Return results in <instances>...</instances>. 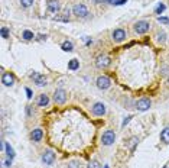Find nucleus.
I'll return each instance as SVG.
<instances>
[{"instance_id":"bb28decb","label":"nucleus","mask_w":169,"mask_h":168,"mask_svg":"<svg viewBox=\"0 0 169 168\" xmlns=\"http://www.w3.org/2000/svg\"><path fill=\"white\" fill-rule=\"evenodd\" d=\"M0 32H2V36H3V38H9V29L7 28H2V31H0Z\"/></svg>"},{"instance_id":"f03ea898","label":"nucleus","mask_w":169,"mask_h":168,"mask_svg":"<svg viewBox=\"0 0 169 168\" xmlns=\"http://www.w3.org/2000/svg\"><path fill=\"white\" fill-rule=\"evenodd\" d=\"M114 141H116V133L113 132V130H106L103 133V136H101V142H103V145L106 146H110V145H113L114 144Z\"/></svg>"},{"instance_id":"9b49d317","label":"nucleus","mask_w":169,"mask_h":168,"mask_svg":"<svg viewBox=\"0 0 169 168\" xmlns=\"http://www.w3.org/2000/svg\"><path fill=\"white\" fill-rule=\"evenodd\" d=\"M107 112V109H106V104L101 103V101H97V103H94L93 104V113L95 116H104Z\"/></svg>"},{"instance_id":"393cba45","label":"nucleus","mask_w":169,"mask_h":168,"mask_svg":"<svg viewBox=\"0 0 169 168\" xmlns=\"http://www.w3.org/2000/svg\"><path fill=\"white\" fill-rule=\"evenodd\" d=\"M87 168H101V165H100V163H98V161H95V159H94V161H91V163L88 164Z\"/></svg>"},{"instance_id":"72a5a7b5","label":"nucleus","mask_w":169,"mask_h":168,"mask_svg":"<svg viewBox=\"0 0 169 168\" xmlns=\"http://www.w3.org/2000/svg\"><path fill=\"white\" fill-rule=\"evenodd\" d=\"M126 2H127V0H117V2H116V6H120V5H123V3H126Z\"/></svg>"},{"instance_id":"5701e85b","label":"nucleus","mask_w":169,"mask_h":168,"mask_svg":"<svg viewBox=\"0 0 169 168\" xmlns=\"http://www.w3.org/2000/svg\"><path fill=\"white\" fill-rule=\"evenodd\" d=\"M67 168H81V163L80 161H71V163H68Z\"/></svg>"},{"instance_id":"b1692460","label":"nucleus","mask_w":169,"mask_h":168,"mask_svg":"<svg viewBox=\"0 0 169 168\" xmlns=\"http://www.w3.org/2000/svg\"><path fill=\"white\" fill-rule=\"evenodd\" d=\"M33 2H35V0H20V5H22L23 7H29V6L33 5Z\"/></svg>"},{"instance_id":"c756f323","label":"nucleus","mask_w":169,"mask_h":168,"mask_svg":"<svg viewBox=\"0 0 169 168\" xmlns=\"http://www.w3.org/2000/svg\"><path fill=\"white\" fill-rule=\"evenodd\" d=\"M130 119H133V116H127V118H126L124 120H123V123H121V126L124 128L126 125H127V123H129V122H130Z\"/></svg>"},{"instance_id":"a211bd4d","label":"nucleus","mask_w":169,"mask_h":168,"mask_svg":"<svg viewBox=\"0 0 169 168\" xmlns=\"http://www.w3.org/2000/svg\"><path fill=\"white\" fill-rule=\"evenodd\" d=\"M61 48L65 51V52H71V51L74 49V45H72V42H70V41H65V42H62Z\"/></svg>"},{"instance_id":"6ab92c4d","label":"nucleus","mask_w":169,"mask_h":168,"mask_svg":"<svg viewBox=\"0 0 169 168\" xmlns=\"http://www.w3.org/2000/svg\"><path fill=\"white\" fill-rule=\"evenodd\" d=\"M68 68L72 70V71L78 70V68H80V61H78V60H71V61L68 62Z\"/></svg>"},{"instance_id":"f704fd0d","label":"nucleus","mask_w":169,"mask_h":168,"mask_svg":"<svg viewBox=\"0 0 169 168\" xmlns=\"http://www.w3.org/2000/svg\"><path fill=\"white\" fill-rule=\"evenodd\" d=\"M117 0H106V3H110V5H116Z\"/></svg>"},{"instance_id":"39448f33","label":"nucleus","mask_w":169,"mask_h":168,"mask_svg":"<svg viewBox=\"0 0 169 168\" xmlns=\"http://www.w3.org/2000/svg\"><path fill=\"white\" fill-rule=\"evenodd\" d=\"M54 101L56 104H64L67 101V91L64 89H58L55 90L54 93Z\"/></svg>"},{"instance_id":"4c0bfd02","label":"nucleus","mask_w":169,"mask_h":168,"mask_svg":"<svg viewBox=\"0 0 169 168\" xmlns=\"http://www.w3.org/2000/svg\"><path fill=\"white\" fill-rule=\"evenodd\" d=\"M164 168H169V167H168V165H166V167H164Z\"/></svg>"},{"instance_id":"7ed1b4c3","label":"nucleus","mask_w":169,"mask_h":168,"mask_svg":"<svg viewBox=\"0 0 169 168\" xmlns=\"http://www.w3.org/2000/svg\"><path fill=\"white\" fill-rule=\"evenodd\" d=\"M72 13H74L77 17H87L88 16V9L85 5L78 3V5H75L72 7Z\"/></svg>"},{"instance_id":"f8f14e48","label":"nucleus","mask_w":169,"mask_h":168,"mask_svg":"<svg viewBox=\"0 0 169 168\" xmlns=\"http://www.w3.org/2000/svg\"><path fill=\"white\" fill-rule=\"evenodd\" d=\"M2 83L5 84L6 87H10L15 84V75L10 73H3V77H2Z\"/></svg>"},{"instance_id":"4be33fe9","label":"nucleus","mask_w":169,"mask_h":168,"mask_svg":"<svg viewBox=\"0 0 169 168\" xmlns=\"http://www.w3.org/2000/svg\"><path fill=\"white\" fill-rule=\"evenodd\" d=\"M156 38H158V42H160V44H164L165 41H166V34H165L164 31H160V32H158V35H156Z\"/></svg>"},{"instance_id":"9d476101","label":"nucleus","mask_w":169,"mask_h":168,"mask_svg":"<svg viewBox=\"0 0 169 168\" xmlns=\"http://www.w3.org/2000/svg\"><path fill=\"white\" fill-rule=\"evenodd\" d=\"M111 38H113V41L114 42H123V41L126 39V31L124 29H121V28H119V29H114L113 31V34H111Z\"/></svg>"},{"instance_id":"c85d7f7f","label":"nucleus","mask_w":169,"mask_h":168,"mask_svg":"<svg viewBox=\"0 0 169 168\" xmlns=\"http://www.w3.org/2000/svg\"><path fill=\"white\" fill-rule=\"evenodd\" d=\"M26 112H27V116H32L35 113V110L32 109V106H26Z\"/></svg>"},{"instance_id":"7c9ffc66","label":"nucleus","mask_w":169,"mask_h":168,"mask_svg":"<svg viewBox=\"0 0 169 168\" xmlns=\"http://www.w3.org/2000/svg\"><path fill=\"white\" fill-rule=\"evenodd\" d=\"M158 20H159L160 23H169V19H168V17H160V16H159V17H158Z\"/></svg>"},{"instance_id":"58836bf2","label":"nucleus","mask_w":169,"mask_h":168,"mask_svg":"<svg viewBox=\"0 0 169 168\" xmlns=\"http://www.w3.org/2000/svg\"><path fill=\"white\" fill-rule=\"evenodd\" d=\"M168 83H169V79H168Z\"/></svg>"},{"instance_id":"2f4dec72","label":"nucleus","mask_w":169,"mask_h":168,"mask_svg":"<svg viewBox=\"0 0 169 168\" xmlns=\"http://www.w3.org/2000/svg\"><path fill=\"white\" fill-rule=\"evenodd\" d=\"M162 74H164V75H168V74H169V67H164V68H162Z\"/></svg>"},{"instance_id":"20e7f679","label":"nucleus","mask_w":169,"mask_h":168,"mask_svg":"<svg viewBox=\"0 0 169 168\" xmlns=\"http://www.w3.org/2000/svg\"><path fill=\"white\" fill-rule=\"evenodd\" d=\"M95 65H97L98 68H101V70H104V68H109L110 65H111V58L107 55H100L97 57V60H95Z\"/></svg>"},{"instance_id":"1a4fd4ad","label":"nucleus","mask_w":169,"mask_h":168,"mask_svg":"<svg viewBox=\"0 0 169 168\" xmlns=\"http://www.w3.org/2000/svg\"><path fill=\"white\" fill-rule=\"evenodd\" d=\"M95 84H97V87L100 90H107L110 87L111 81H110V79L107 75H100L97 79V81H95Z\"/></svg>"},{"instance_id":"dca6fc26","label":"nucleus","mask_w":169,"mask_h":168,"mask_svg":"<svg viewBox=\"0 0 169 168\" xmlns=\"http://www.w3.org/2000/svg\"><path fill=\"white\" fill-rule=\"evenodd\" d=\"M48 103H49V97L46 94H41L39 96V99H38V106L39 107H45V106H48Z\"/></svg>"},{"instance_id":"f257e3e1","label":"nucleus","mask_w":169,"mask_h":168,"mask_svg":"<svg viewBox=\"0 0 169 168\" xmlns=\"http://www.w3.org/2000/svg\"><path fill=\"white\" fill-rule=\"evenodd\" d=\"M133 29H135V32H136V34L143 35V34H146L147 31L150 29V23L147 22V20H137V22L135 23Z\"/></svg>"},{"instance_id":"2eb2a0df","label":"nucleus","mask_w":169,"mask_h":168,"mask_svg":"<svg viewBox=\"0 0 169 168\" xmlns=\"http://www.w3.org/2000/svg\"><path fill=\"white\" fill-rule=\"evenodd\" d=\"M137 144H139V138H137V136H131V138H129V139H127V142H126V146H127L130 151H133V149L136 148Z\"/></svg>"},{"instance_id":"ddd939ff","label":"nucleus","mask_w":169,"mask_h":168,"mask_svg":"<svg viewBox=\"0 0 169 168\" xmlns=\"http://www.w3.org/2000/svg\"><path fill=\"white\" fill-rule=\"evenodd\" d=\"M46 7H48V10L52 12V13H58V12L61 10V6H59V2H58V0H48Z\"/></svg>"},{"instance_id":"473e14b6","label":"nucleus","mask_w":169,"mask_h":168,"mask_svg":"<svg viewBox=\"0 0 169 168\" xmlns=\"http://www.w3.org/2000/svg\"><path fill=\"white\" fill-rule=\"evenodd\" d=\"M26 94H27V99H32V90L26 89Z\"/></svg>"},{"instance_id":"f3484780","label":"nucleus","mask_w":169,"mask_h":168,"mask_svg":"<svg viewBox=\"0 0 169 168\" xmlns=\"http://www.w3.org/2000/svg\"><path fill=\"white\" fill-rule=\"evenodd\" d=\"M160 141L164 144H169V128H165L162 132H160Z\"/></svg>"},{"instance_id":"c9c22d12","label":"nucleus","mask_w":169,"mask_h":168,"mask_svg":"<svg viewBox=\"0 0 169 168\" xmlns=\"http://www.w3.org/2000/svg\"><path fill=\"white\" fill-rule=\"evenodd\" d=\"M45 38H46V35H38V39H41V41H44Z\"/></svg>"},{"instance_id":"e433bc0d","label":"nucleus","mask_w":169,"mask_h":168,"mask_svg":"<svg viewBox=\"0 0 169 168\" xmlns=\"http://www.w3.org/2000/svg\"><path fill=\"white\" fill-rule=\"evenodd\" d=\"M103 2H106V0H94V3H103Z\"/></svg>"},{"instance_id":"a878e982","label":"nucleus","mask_w":169,"mask_h":168,"mask_svg":"<svg viewBox=\"0 0 169 168\" xmlns=\"http://www.w3.org/2000/svg\"><path fill=\"white\" fill-rule=\"evenodd\" d=\"M164 10H165V5H164V3H160V5H159L158 7H156V10H155V13H156V15H160V13H162Z\"/></svg>"},{"instance_id":"0eeeda50","label":"nucleus","mask_w":169,"mask_h":168,"mask_svg":"<svg viewBox=\"0 0 169 168\" xmlns=\"http://www.w3.org/2000/svg\"><path fill=\"white\" fill-rule=\"evenodd\" d=\"M150 106H152V103H150V100H149L147 97H142V99H139V100L136 101V109L139 112H145V110H147Z\"/></svg>"},{"instance_id":"6e6552de","label":"nucleus","mask_w":169,"mask_h":168,"mask_svg":"<svg viewBox=\"0 0 169 168\" xmlns=\"http://www.w3.org/2000/svg\"><path fill=\"white\" fill-rule=\"evenodd\" d=\"M31 79L35 81V84L36 86H39V87H44V86H46L48 84V80H46V77L45 75H42V74L39 73H32L31 74Z\"/></svg>"},{"instance_id":"cd10ccee","label":"nucleus","mask_w":169,"mask_h":168,"mask_svg":"<svg viewBox=\"0 0 169 168\" xmlns=\"http://www.w3.org/2000/svg\"><path fill=\"white\" fill-rule=\"evenodd\" d=\"M10 165H12V158H9V159L3 161V168H10Z\"/></svg>"},{"instance_id":"aec40b11","label":"nucleus","mask_w":169,"mask_h":168,"mask_svg":"<svg viewBox=\"0 0 169 168\" xmlns=\"http://www.w3.org/2000/svg\"><path fill=\"white\" fill-rule=\"evenodd\" d=\"M5 149H6V154H7V157L13 159V158H15V151H13V148L10 146V144H7V142H6Z\"/></svg>"},{"instance_id":"4468645a","label":"nucleus","mask_w":169,"mask_h":168,"mask_svg":"<svg viewBox=\"0 0 169 168\" xmlns=\"http://www.w3.org/2000/svg\"><path fill=\"white\" fill-rule=\"evenodd\" d=\"M44 138V130L42 129H33L32 133H31V139L33 141V142H39V141Z\"/></svg>"},{"instance_id":"412c9836","label":"nucleus","mask_w":169,"mask_h":168,"mask_svg":"<svg viewBox=\"0 0 169 168\" xmlns=\"http://www.w3.org/2000/svg\"><path fill=\"white\" fill-rule=\"evenodd\" d=\"M22 38L25 41H31V39H33V38H35V35H33V32H31V31H23Z\"/></svg>"},{"instance_id":"423d86ee","label":"nucleus","mask_w":169,"mask_h":168,"mask_svg":"<svg viewBox=\"0 0 169 168\" xmlns=\"http://www.w3.org/2000/svg\"><path fill=\"white\" fill-rule=\"evenodd\" d=\"M55 152L51 151V149H46V151L42 154V163L45 164V165H52V164L55 163Z\"/></svg>"}]
</instances>
